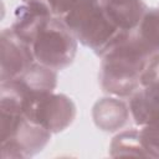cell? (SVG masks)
I'll return each instance as SVG.
<instances>
[{
  "label": "cell",
  "mask_w": 159,
  "mask_h": 159,
  "mask_svg": "<svg viewBox=\"0 0 159 159\" xmlns=\"http://www.w3.org/2000/svg\"><path fill=\"white\" fill-rule=\"evenodd\" d=\"M101 58L99 86L111 96L129 98L142 86L159 80V53L147 47L134 31L127 32Z\"/></svg>",
  "instance_id": "1"
},
{
  "label": "cell",
  "mask_w": 159,
  "mask_h": 159,
  "mask_svg": "<svg viewBox=\"0 0 159 159\" xmlns=\"http://www.w3.org/2000/svg\"><path fill=\"white\" fill-rule=\"evenodd\" d=\"M61 20L80 43L99 57L127 34L111 22L99 0H80Z\"/></svg>",
  "instance_id": "2"
},
{
  "label": "cell",
  "mask_w": 159,
  "mask_h": 159,
  "mask_svg": "<svg viewBox=\"0 0 159 159\" xmlns=\"http://www.w3.org/2000/svg\"><path fill=\"white\" fill-rule=\"evenodd\" d=\"M2 159H27L48 144L51 133L21 113H0Z\"/></svg>",
  "instance_id": "3"
},
{
  "label": "cell",
  "mask_w": 159,
  "mask_h": 159,
  "mask_svg": "<svg viewBox=\"0 0 159 159\" xmlns=\"http://www.w3.org/2000/svg\"><path fill=\"white\" fill-rule=\"evenodd\" d=\"M31 47L36 62L61 71L73 62L78 41L60 17H52L39 31Z\"/></svg>",
  "instance_id": "4"
},
{
  "label": "cell",
  "mask_w": 159,
  "mask_h": 159,
  "mask_svg": "<svg viewBox=\"0 0 159 159\" xmlns=\"http://www.w3.org/2000/svg\"><path fill=\"white\" fill-rule=\"evenodd\" d=\"M76 113L77 109L72 98L55 92L26 101L22 106V114L51 134L67 129L73 123Z\"/></svg>",
  "instance_id": "5"
},
{
  "label": "cell",
  "mask_w": 159,
  "mask_h": 159,
  "mask_svg": "<svg viewBox=\"0 0 159 159\" xmlns=\"http://www.w3.org/2000/svg\"><path fill=\"white\" fill-rule=\"evenodd\" d=\"M34 62L31 45L21 40L11 27L4 29L0 35V82L19 77Z\"/></svg>",
  "instance_id": "6"
},
{
  "label": "cell",
  "mask_w": 159,
  "mask_h": 159,
  "mask_svg": "<svg viewBox=\"0 0 159 159\" xmlns=\"http://www.w3.org/2000/svg\"><path fill=\"white\" fill-rule=\"evenodd\" d=\"M55 17L47 0H21L15 7L11 30L24 41L32 45L39 31Z\"/></svg>",
  "instance_id": "7"
},
{
  "label": "cell",
  "mask_w": 159,
  "mask_h": 159,
  "mask_svg": "<svg viewBox=\"0 0 159 159\" xmlns=\"http://www.w3.org/2000/svg\"><path fill=\"white\" fill-rule=\"evenodd\" d=\"M96 127L106 133H116L130 124L132 116L128 102L117 96H107L96 101L92 107Z\"/></svg>",
  "instance_id": "8"
},
{
  "label": "cell",
  "mask_w": 159,
  "mask_h": 159,
  "mask_svg": "<svg viewBox=\"0 0 159 159\" xmlns=\"http://www.w3.org/2000/svg\"><path fill=\"white\" fill-rule=\"evenodd\" d=\"M26 101L55 92L57 86V71L39 62H34L19 77L10 80Z\"/></svg>",
  "instance_id": "9"
},
{
  "label": "cell",
  "mask_w": 159,
  "mask_h": 159,
  "mask_svg": "<svg viewBox=\"0 0 159 159\" xmlns=\"http://www.w3.org/2000/svg\"><path fill=\"white\" fill-rule=\"evenodd\" d=\"M111 22L124 32L134 31L148 6L144 0H99Z\"/></svg>",
  "instance_id": "10"
},
{
  "label": "cell",
  "mask_w": 159,
  "mask_h": 159,
  "mask_svg": "<svg viewBox=\"0 0 159 159\" xmlns=\"http://www.w3.org/2000/svg\"><path fill=\"white\" fill-rule=\"evenodd\" d=\"M132 120L137 125L159 118V80L138 88L128 101Z\"/></svg>",
  "instance_id": "11"
},
{
  "label": "cell",
  "mask_w": 159,
  "mask_h": 159,
  "mask_svg": "<svg viewBox=\"0 0 159 159\" xmlns=\"http://www.w3.org/2000/svg\"><path fill=\"white\" fill-rule=\"evenodd\" d=\"M109 155L112 158L117 157H142L148 158L142 142L139 129L128 128L118 132L109 144Z\"/></svg>",
  "instance_id": "12"
},
{
  "label": "cell",
  "mask_w": 159,
  "mask_h": 159,
  "mask_svg": "<svg viewBox=\"0 0 159 159\" xmlns=\"http://www.w3.org/2000/svg\"><path fill=\"white\" fill-rule=\"evenodd\" d=\"M134 32L147 47L159 53V6L147 9Z\"/></svg>",
  "instance_id": "13"
},
{
  "label": "cell",
  "mask_w": 159,
  "mask_h": 159,
  "mask_svg": "<svg viewBox=\"0 0 159 159\" xmlns=\"http://www.w3.org/2000/svg\"><path fill=\"white\" fill-rule=\"evenodd\" d=\"M139 134L142 145L148 154V158L159 159V118L142 125Z\"/></svg>",
  "instance_id": "14"
},
{
  "label": "cell",
  "mask_w": 159,
  "mask_h": 159,
  "mask_svg": "<svg viewBox=\"0 0 159 159\" xmlns=\"http://www.w3.org/2000/svg\"><path fill=\"white\" fill-rule=\"evenodd\" d=\"M80 0H47V4L51 9V12L55 17H62L67 14Z\"/></svg>",
  "instance_id": "15"
}]
</instances>
